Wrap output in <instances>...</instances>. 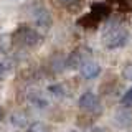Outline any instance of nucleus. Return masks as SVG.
I'll use <instances>...</instances> for the list:
<instances>
[{
	"mask_svg": "<svg viewBox=\"0 0 132 132\" xmlns=\"http://www.w3.org/2000/svg\"><path fill=\"white\" fill-rule=\"evenodd\" d=\"M91 60V48L89 46H78L74 51H71V55L66 60V66L69 69H79L86 61Z\"/></svg>",
	"mask_w": 132,
	"mask_h": 132,
	"instance_id": "obj_3",
	"label": "nucleus"
},
{
	"mask_svg": "<svg viewBox=\"0 0 132 132\" xmlns=\"http://www.w3.org/2000/svg\"><path fill=\"white\" fill-rule=\"evenodd\" d=\"M3 119V111H2V107H0V121Z\"/></svg>",
	"mask_w": 132,
	"mask_h": 132,
	"instance_id": "obj_19",
	"label": "nucleus"
},
{
	"mask_svg": "<svg viewBox=\"0 0 132 132\" xmlns=\"http://www.w3.org/2000/svg\"><path fill=\"white\" fill-rule=\"evenodd\" d=\"M27 99H28V102H30L33 107H36V109H46L48 104H50L46 94L41 93V91H38V89L30 91V93L27 94Z\"/></svg>",
	"mask_w": 132,
	"mask_h": 132,
	"instance_id": "obj_6",
	"label": "nucleus"
},
{
	"mask_svg": "<svg viewBox=\"0 0 132 132\" xmlns=\"http://www.w3.org/2000/svg\"><path fill=\"white\" fill-rule=\"evenodd\" d=\"M12 40H15L22 46H35L40 43V35L35 28L23 25V27H18L15 30V33L12 35Z\"/></svg>",
	"mask_w": 132,
	"mask_h": 132,
	"instance_id": "obj_2",
	"label": "nucleus"
},
{
	"mask_svg": "<svg viewBox=\"0 0 132 132\" xmlns=\"http://www.w3.org/2000/svg\"><path fill=\"white\" fill-rule=\"evenodd\" d=\"M12 71H13V63L8 60H0V81H3Z\"/></svg>",
	"mask_w": 132,
	"mask_h": 132,
	"instance_id": "obj_11",
	"label": "nucleus"
},
{
	"mask_svg": "<svg viewBox=\"0 0 132 132\" xmlns=\"http://www.w3.org/2000/svg\"><path fill=\"white\" fill-rule=\"evenodd\" d=\"M121 102H122V106L126 107V109H127V107H132V88L127 89V93L122 96Z\"/></svg>",
	"mask_w": 132,
	"mask_h": 132,
	"instance_id": "obj_14",
	"label": "nucleus"
},
{
	"mask_svg": "<svg viewBox=\"0 0 132 132\" xmlns=\"http://www.w3.org/2000/svg\"><path fill=\"white\" fill-rule=\"evenodd\" d=\"M31 18H33V23H35L40 30H50L51 25H53L51 13H50L48 8L43 7V5H35L31 8Z\"/></svg>",
	"mask_w": 132,
	"mask_h": 132,
	"instance_id": "obj_4",
	"label": "nucleus"
},
{
	"mask_svg": "<svg viewBox=\"0 0 132 132\" xmlns=\"http://www.w3.org/2000/svg\"><path fill=\"white\" fill-rule=\"evenodd\" d=\"M48 93L55 94V96H63V94H64V88L61 84H51V86H48Z\"/></svg>",
	"mask_w": 132,
	"mask_h": 132,
	"instance_id": "obj_15",
	"label": "nucleus"
},
{
	"mask_svg": "<svg viewBox=\"0 0 132 132\" xmlns=\"http://www.w3.org/2000/svg\"><path fill=\"white\" fill-rule=\"evenodd\" d=\"M89 13L93 15L97 22H102V20H106L107 16L111 15V7L107 5V3H104V2H96V3L91 5Z\"/></svg>",
	"mask_w": 132,
	"mask_h": 132,
	"instance_id": "obj_7",
	"label": "nucleus"
},
{
	"mask_svg": "<svg viewBox=\"0 0 132 132\" xmlns=\"http://www.w3.org/2000/svg\"><path fill=\"white\" fill-rule=\"evenodd\" d=\"M78 23L82 25L84 28H94V27H97V23H99V22H97V20L94 18V16L91 15V13H88V15L82 16V18H79V22H78Z\"/></svg>",
	"mask_w": 132,
	"mask_h": 132,
	"instance_id": "obj_13",
	"label": "nucleus"
},
{
	"mask_svg": "<svg viewBox=\"0 0 132 132\" xmlns=\"http://www.w3.org/2000/svg\"><path fill=\"white\" fill-rule=\"evenodd\" d=\"M12 46V35L0 33V53H7Z\"/></svg>",
	"mask_w": 132,
	"mask_h": 132,
	"instance_id": "obj_12",
	"label": "nucleus"
},
{
	"mask_svg": "<svg viewBox=\"0 0 132 132\" xmlns=\"http://www.w3.org/2000/svg\"><path fill=\"white\" fill-rule=\"evenodd\" d=\"M122 78L127 79V81H132V61H129V63L122 68Z\"/></svg>",
	"mask_w": 132,
	"mask_h": 132,
	"instance_id": "obj_17",
	"label": "nucleus"
},
{
	"mask_svg": "<svg viewBox=\"0 0 132 132\" xmlns=\"http://www.w3.org/2000/svg\"><path fill=\"white\" fill-rule=\"evenodd\" d=\"M58 3H60L61 7H66V8H71L74 5H78L79 3V0H56Z\"/></svg>",
	"mask_w": 132,
	"mask_h": 132,
	"instance_id": "obj_18",
	"label": "nucleus"
},
{
	"mask_svg": "<svg viewBox=\"0 0 132 132\" xmlns=\"http://www.w3.org/2000/svg\"><path fill=\"white\" fill-rule=\"evenodd\" d=\"M114 121H116V124H117L119 127H127V126L132 124V114L127 109H121V111L116 112Z\"/></svg>",
	"mask_w": 132,
	"mask_h": 132,
	"instance_id": "obj_9",
	"label": "nucleus"
},
{
	"mask_svg": "<svg viewBox=\"0 0 132 132\" xmlns=\"http://www.w3.org/2000/svg\"><path fill=\"white\" fill-rule=\"evenodd\" d=\"M129 38H130V33L127 31L126 28L116 27V28H111L104 35V45H106V48H109V50L122 48L129 43Z\"/></svg>",
	"mask_w": 132,
	"mask_h": 132,
	"instance_id": "obj_1",
	"label": "nucleus"
},
{
	"mask_svg": "<svg viewBox=\"0 0 132 132\" xmlns=\"http://www.w3.org/2000/svg\"><path fill=\"white\" fill-rule=\"evenodd\" d=\"M79 73H81L82 78H86V79H93V78L99 76V73H101V66H99L96 61L89 60V61H86V63L79 68Z\"/></svg>",
	"mask_w": 132,
	"mask_h": 132,
	"instance_id": "obj_8",
	"label": "nucleus"
},
{
	"mask_svg": "<svg viewBox=\"0 0 132 132\" xmlns=\"http://www.w3.org/2000/svg\"><path fill=\"white\" fill-rule=\"evenodd\" d=\"M28 132H48V129L43 122H35L28 127Z\"/></svg>",
	"mask_w": 132,
	"mask_h": 132,
	"instance_id": "obj_16",
	"label": "nucleus"
},
{
	"mask_svg": "<svg viewBox=\"0 0 132 132\" xmlns=\"http://www.w3.org/2000/svg\"><path fill=\"white\" fill-rule=\"evenodd\" d=\"M79 107L82 111H88V112H96L99 109V99L94 93L86 91L84 94L79 97Z\"/></svg>",
	"mask_w": 132,
	"mask_h": 132,
	"instance_id": "obj_5",
	"label": "nucleus"
},
{
	"mask_svg": "<svg viewBox=\"0 0 132 132\" xmlns=\"http://www.w3.org/2000/svg\"><path fill=\"white\" fill-rule=\"evenodd\" d=\"M10 122H12L13 127H16V129H25V127L28 126V119H27V116L23 112H13L10 116Z\"/></svg>",
	"mask_w": 132,
	"mask_h": 132,
	"instance_id": "obj_10",
	"label": "nucleus"
}]
</instances>
